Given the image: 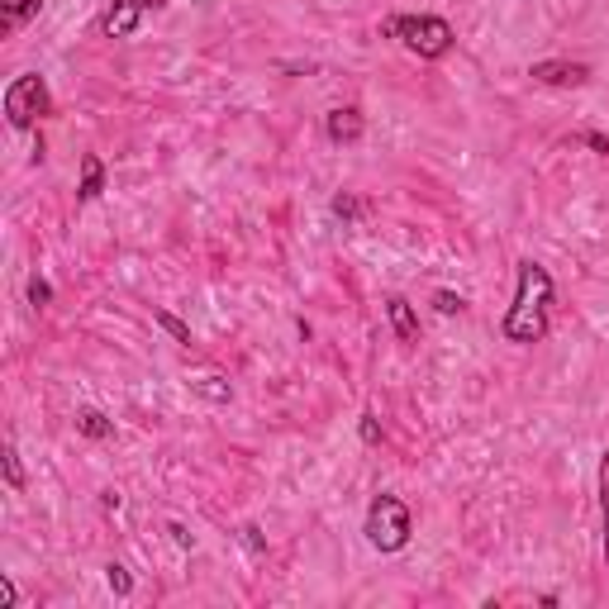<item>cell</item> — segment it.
Segmentation results:
<instances>
[{
  "mask_svg": "<svg viewBox=\"0 0 609 609\" xmlns=\"http://www.w3.org/2000/svg\"><path fill=\"white\" fill-rule=\"evenodd\" d=\"M548 305H552V276L538 262H519V295L505 315L510 343H538L548 334Z\"/></svg>",
  "mask_w": 609,
  "mask_h": 609,
  "instance_id": "obj_1",
  "label": "cell"
},
{
  "mask_svg": "<svg viewBox=\"0 0 609 609\" xmlns=\"http://www.w3.org/2000/svg\"><path fill=\"white\" fill-rule=\"evenodd\" d=\"M5 481L20 491L24 486V472H20V457H15V448H5Z\"/></svg>",
  "mask_w": 609,
  "mask_h": 609,
  "instance_id": "obj_14",
  "label": "cell"
},
{
  "mask_svg": "<svg viewBox=\"0 0 609 609\" xmlns=\"http://www.w3.org/2000/svg\"><path fill=\"white\" fill-rule=\"evenodd\" d=\"M148 5H158V0H115V10L105 15V34H110V39H129L138 24H143Z\"/></svg>",
  "mask_w": 609,
  "mask_h": 609,
  "instance_id": "obj_5",
  "label": "cell"
},
{
  "mask_svg": "<svg viewBox=\"0 0 609 609\" xmlns=\"http://www.w3.org/2000/svg\"><path fill=\"white\" fill-rule=\"evenodd\" d=\"M43 115H48V86H43V77L10 81V91H5V119H10L15 129H29V124Z\"/></svg>",
  "mask_w": 609,
  "mask_h": 609,
  "instance_id": "obj_4",
  "label": "cell"
},
{
  "mask_svg": "<svg viewBox=\"0 0 609 609\" xmlns=\"http://www.w3.org/2000/svg\"><path fill=\"white\" fill-rule=\"evenodd\" d=\"M43 0H0V34H15L24 20L39 15Z\"/></svg>",
  "mask_w": 609,
  "mask_h": 609,
  "instance_id": "obj_9",
  "label": "cell"
},
{
  "mask_svg": "<svg viewBox=\"0 0 609 609\" xmlns=\"http://www.w3.org/2000/svg\"><path fill=\"white\" fill-rule=\"evenodd\" d=\"M533 77L548 81V86H581L590 77L586 62H533Z\"/></svg>",
  "mask_w": 609,
  "mask_h": 609,
  "instance_id": "obj_6",
  "label": "cell"
},
{
  "mask_svg": "<svg viewBox=\"0 0 609 609\" xmlns=\"http://www.w3.org/2000/svg\"><path fill=\"white\" fill-rule=\"evenodd\" d=\"M77 429L86 433V438H110V433H115V424H110L105 414H96V410H81L77 414Z\"/></svg>",
  "mask_w": 609,
  "mask_h": 609,
  "instance_id": "obj_11",
  "label": "cell"
},
{
  "mask_svg": "<svg viewBox=\"0 0 609 609\" xmlns=\"http://www.w3.org/2000/svg\"><path fill=\"white\" fill-rule=\"evenodd\" d=\"M324 129H329V138H334V143H357V138H362V115H357L353 105H343V110H329Z\"/></svg>",
  "mask_w": 609,
  "mask_h": 609,
  "instance_id": "obj_8",
  "label": "cell"
},
{
  "mask_svg": "<svg viewBox=\"0 0 609 609\" xmlns=\"http://www.w3.org/2000/svg\"><path fill=\"white\" fill-rule=\"evenodd\" d=\"M438 310H443V315H462V310H467V300H462V295H452V291H438Z\"/></svg>",
  "mask_w": 609,
  "mask_h": 609,
  "instance_id": "obj_15",
  "label": "cell"
},
{
  "mask_svg": "<svg viewBox=\"0 0 609 609\" xmlns=\"http://www.w3.org/2000/svg\"><path fill=\"white\" fill-rule=\"evenodd\" d=\"M362 438H367V443H376V438H381V429H376V419H362Z\"/></svg>",
  "mask_w": 609,
  "mask_h": 609,
  "instance_id": "obj_19",
  "label": "cell"
},
{
  "mask_svg": "<svg viewBox=\"0 0 609 609\" xmlns=\"http://www.w3.org/2000/svg\"><path fill=\"white\" fill-rule=\"evenodd\" d=\"M600 510H605V557H609V452L600 462Z\"/></svg>",
  "mask_w": 609,
  "mask_h": 609,
  "instance_id": "obj_12",
  "label": "cell"
},
{
  "mask_svg": "<svg viewBox=\"0 0 609 609\" xmlns=\"http://www.w3.org/2000/svg\"><path fill=\"white\" fill-rule=\"evenodd\" d=\"M367 538H372V548H381V552H400L410 543V510H405L395 495H376L372 514H367Z\"/></svg>",
  "mask_w": 609,
  "mask_h": 609,
  "instance_id": "obj_3",
  "label": "cell"
},
{
  "mask_svg": "<svg viewBox=\"0 0 609 609\" xmlns=\"http://www.w3.org/2000/svg\"><path fill=\"white\" fill-rule=\"evenodd\" d=\"M29 300H34V305H48V300H53V291H48V281H34V286H29Z\"/></svg>",
  "mask_w": 609,
  "mask_h": 609,
  "instance_id": "obj_17",
  "label": "cell"
},
{
  "mask_svg": "<svg viewBox=\"0 0 609 609\" xmlns=\"http://www.w3.org/2000/svg\"><path fill=\"white\" fill-rule=\"evenodd\" d=\"M110 586H115V595H129L134 581H129V571H124V567H110Z\"/></svg>",
  "mask_w": 609,
  "mask_h": 609,
  "instance_id": "obj_16",
  "label": "cell"
},
{
  "mask_svg": "<svg viewBox=\"0 0 609 609\" xmlns=\"http://www.w3.org/2000/svg\"><path fill=\"white\" fill-rule=\"evenodd\" d=\"M386 315H391V329L400 343H419V319H414L405 295H391V300H386Z\"/></svg>",
  "mask_w": 609,
  "mask_h": 609,
  "instance_id": "obj_7",
  "label": "cell"
},
{
  "mask_svg": "<svg viewBox=\"0 0 609 609\" xmlns=\"http://www.w3.org/2000/svg\"><path fill=\"white\" fill-rule=\"evenodd\" d=\"M334 215H343V219H353V215H357V200H348V196H338V200H334Z\"/></svg>",
  "mask_w": 609,
  "mask_h": 609,
  "instance_id": "obj_18",
  "label": "cell"
},
{
  "mask_svg": "<svg viewBox=\"0 0 609 609\" xmlns=\"http://www.w3.org/2000/svg\"><path fill=\"white\" fill-rule=\"evenodd\" d=\"M100 191H105V167H100V158H81V200H96Z\"/></svg>",
  "mask_w": 609,
  "mask_h": 609,
  "instance_id": "obj_10",
  "label": "cell"
},
{
  "mask_svg": "<svg viewBox=\"0 0 609 609\" xmlns=\"http://www.w3.org/2000/svg\"><path fill=\"white\" fill-rule=\"evenodd\" d=\"M158 324H162V329H167L172 338H177V343H191V329H186V324H181L172 310H158Z\"/></svg>",
  "mask_w": 609,
  "mask_h": 609,
  "instance_id": "obj_13",
  "label": "cell"
},
{
  "mask_svg": "<svg viewBox=\"0 0 609 609\" xmlns=\"http://www.w3.org/2000/svg\"><path fill=\"white\" fill-rule=\"evenodd\" d=\"M586 143L595 148V153H609V138L605 134H586Z\"/></svg>",
  "mask_w": 609,
  "mask_h": 609,
  "instance_id": "obj_20",
  "label": "cell"
},
{
  "mask_svg": "<svg viewBox=\"0 0 609 609\" xmlns=\"http://www.w3.org/2000/svg\"><path fill=\"white\" fill-rule=\"evenodd\" d=\"M386 34H395V39L405 43L410 53H419V58H443L452 48V29H448V20H438V15H405V20H391Z\"/></svg>",
  "mask_w": 609,
  "mask_h": 609,
  "instance_id": "obj_2",
  "label": "cell"
}]
</instances>
